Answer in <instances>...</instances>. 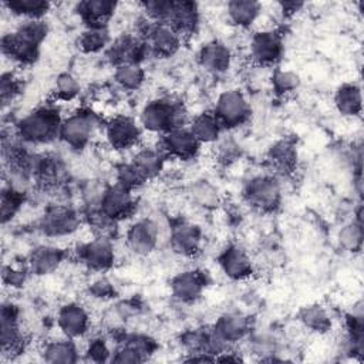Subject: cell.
<instances>
[{
  "label": "cell",
  "mask_w": 364,
  "mask_h": 364,
  "mask_svg": "<svg viewBox=\"0 0 364 364\" xmlns=\"http://www.w3.org/2000/svg\"><path fill=\"white\" fill-rule=\"evenodd\" d=\"M185 112L178 102L171 100H155L148 102L141 112V124L152 132H168L181 128Z\"/></svg>",
  "instance_id": "obj_1"
},
{
  "label": "cell",
  "mask_w": 364,
  "mask_h": 364,
  "mask_svg": "<svg viewBox=\"0 0 364 364\" xmlns=\"http://www.w3.org/2000/svg\"><path fill=\"white\" fill-rule=\"evenodd\" d=\"M58 112L51 108H38L24 117L18 124V134L24 141L43 144L60 134L61 127Z\"/></svg>",
  "instance_id": "obj_2"
},
{
  "label": "cell",
  "mask_w": 364,
  "mask_h": 364,
  "mask_svg": "<svg viewBox=\"0 0 364 364\" xmlns=\"http://www.w3.org/2000/svg\"><path fill=\"white\" fill-rule=\"evenodd\" d=\"M215 112L219 124L225 127H237L249 118L250 108L240 91L229 90L219 95Z\"/></svg>",
  "instance_id": "obj_3"
},
{
  "label": "cell",
  "mask_w": 364,
  "mask_h": 364,
  "mask_svg": "<svg viewBox=\"0 0 364 364\" xmlns=\"http://www.w3.org/2000/svg\"><path fill=\"white\" fill-rule=\"evenodd\" d=\"M245 196L252 206L260 210H272L279 205L280 186L272 176H256L247 182Z\"/></svg>",
  "instance_id": "obj_4"
},
{
  "label": "cell",
  "mask_w": 364,
  "mask_h": 364,
  "mask_svg": "<svg viewBox=\"0 0 364 364\" xmlns=\"http://www.w3.org/2000/svg\"><path fill=\"white\" fill-rule=\"evenodd\" d=\"M95 119L88 112H78L61 122L60 136L73 148H82L91 138Z\"/></svg>",
  "instance_id": "obj_5"
},
{
  "label": "cell",
  "mask_w": 364,
  "mask_h": 364,
  "mask_svg": "<svg viewBox=\"0 0 364 364\" xmlns=\"http://www.w3.org/2000/svg\"><path fill=\"white\" fill-rule=\"evenodd\" d=\"M100 209L112 220L127 218L134 209V200L128 188L115 183L102 191Z\"/></svg>",
  "instance_id": "obj_6"
},
{
  "label": "cell",
  "mask_w": 364,
  "mask_h": 364,
  "mask_svg": "<svg viewBox=\"0 0 364 364\" xmlns=\"http://www.w3.org/2000/svg\"><path fill=\"white\" fill-rule=\"evenodd\" d=\"M78 226V218L70 208L55 205L50 208L41 222V228L46 235L64 236L74 232Z\"/></svg>",
  "instance_id": "obj_7"
},
{
  "label": "cell",
  "mask_w": 364,
  "mask_h": 364,
  "mask_svg": "<svg viewBox=\"0 0 364 364\" xmlns=\"http://www.w3.org/2000/svg\"><path fill=\"white\" fill-rule=\"evenodd\" d=\"M81 260L92 270H105L114 262V247L107 236H98L80 249Z\"/></svg>",
  "instance_id": "obj_8"
},
{
  "label": "cell",
  "mask_w": 364,
  "mask_h": 364,
  "mask_svg": "<svg viewBox=\"0 0 364 364\" xmlns=\"http://www.w3.org/2000/svg\"><path fill=\"white\" fill-rule=\"evenodd\" d=\"M252 57L259 64H273L282 54V38L277 33L267 30L256 33L250 43Z\"/></svg>",
  "instance_id": "obj_9"
},
{
  "label": "cell",
  "mask_w": 364,
  "mask_h": 364,
  "mask_svg": "<svg viewBox=\"0 0 364 364\" xmlns=\"http://www.w3.org/2000/svg\"><path fill=\"white\" fill-rule=\"evenodd\" d=\"M181 34L168 24L156 23L148 30V47L161 57H169L178 51Z\"/></svg>",
  "instance_id": "obj_10"
},
{
  "label": "cell",
  "mask_w": 364,
  "mask_h": 364,
  "mask_svg": "<svg viewBox=\"0 0 364 364\" xmlns=\"http://www.w3.org/2000/svg\"><path fill=\"white\" fill-rule=\"evenodd\" d=\"M107 138L117 149H127L132 146L139 138V128L129 117H115L107 125Z\"/></svg>",
  "instance_id": "obj_11"
},
{
  "label": "cell",
  "mask_w": 364,
  "mask_h": 364,
  "mask_svg": "<svg viewBox=\"0 0 364 364\" xmlns=\"http://www.w3.org/2000/svg\"><path fill=\"white\" fill-rule=\"evenodd\" d=\"M129 247L138 255H148L154 250L158 242V226L149 219H142L134 223L127 235Z\"/></svg>",
  "instance_id": "obj_12"
},
{
  "label": "cell",
  "mask_w": 364,
  "mask_h": 364,
  "mask_svg": "<svg viewBox=\"0 0 364 364\" xmlns=\"http://www.w3.org/2000/svg\"><path fill=\"white\" fill-rule=\"evenodd\" d=\"M162 145L168 154L183 159L193 156L199 148V142L193 136L191 129H186L183 127L165 132Z\"/></svg>",
  "instance_id": "obj_13"
},
{
  "label": "cell",
  "mask_w": 364,
  "mask_h": 364,
  "mask_svg": "<svg viewBox=\"0 0 364 364\" xmlns=\"http://www.w3.org/2000/svg\"><path fill=\"white\" fill-rule=\"evenodd\" d=\"M205 287V277L198 270H186L176 274L171 282L172 293L181 301L196 300Z\"/></svg>",
  "instance_id": "obj_14"
},
{
  "label": "cell",
  "mask_w": 364,
  "mask_h": 364,
  "mask_svg": "<svg viewBox=\"0 0 364 364\" xmlns=\"http://www.w3.org/2000/svg\"><path fill=\"white\" fill-rule=\"evenodd\" d=\"M200 242V232L198 226L189 222H179L173 225L171 232L172 249L183 256H191L198 252Z\"/></svg>",
  "instance_id": "obj_15"
},
{
  "label": "cell",
  "mask_w": 364,
  "mask_h": 364,
  "mask_svg": "<svg viewBox=\"0 0 364 364\" xmlns=\"http://www.w3.org/2000/svg\"><path fill=\"white\" fill-rule=\"evenodd\" d=\"M57 321L63 333L68 337H80L88 328L87 311L81 306L74 303L65 304L60 309Z\"/></svg>",
  "instance_id": "obj_16"
},
{
  "label": "cell",
  "mask_w": 364,
  "mask_h": 364,
  "mask_svg": "<svg viewBox=\"0 0 364 364\" xmlns=\"http://www.w3.org/2000/svg\"><path fill=\"white\" fill-rule=\"evenodd\" d=\"M3 54L18 63H33L38 55V46L28 41L17 31L6 34L1 38Z\"/></svg>",
  "instance_id": "obj_17"
},
{
  "label": "cell",
  "mask_w": 364,
  "mask_h": 364,
  "mask_svg": "<svg viewBox=\"0 0 364 364\" xmlns=\"http://www.w3.org/2000/svg\"><path fill=\"white\" fill-rule=\"evenodd\" d=\"M144 54V44L132 36H122L108 48V58L117 67L124 64H138L139 57Z\"/></svg>",
  "instance_id": "obj_18"
},
{
  "label": "cell",
  "mask_w": 364,
  "mask_h": 364,
  "mask_svg": "<svg viewBox=\"0 0 364 364\" xmlns=\"http://www.w3.org/2000/svg\"><path fill=\"white\" fill-rule=\"evenodd\" d=\"M198 6L192 1H172V9L165 24L175 28L181 36L195 30L198 24Z\"/></svg>",
  "instance_id": "obj_19"
},
{
  "label": "cell",
  "mask_w": 364,
  "mask_h": 364,
  "mask_svg": "<svg viewBox=\"0 0 364 364\" xmlns=\"http://www.w3.org/2000/svg\"><path fill=\"white\" fill-rule=\"evenodd\" d=\"M223 272L230 279H243L252 272V262L246 250L239 246H229L219 257Z\"/></svg>",
  "instance_id": "obj_20"
},
{
  "label": "cell",
  "mask_w": 364,
  "mask_h": 364,
  "mask_svg": "<svg viewBox=\"0 0 364 364\" xmlns=\"http://www.w3.org/2000/svg\"><path fill=\"white\" fill-rule=\"evenodd\" d=\"M213 330L225 343L239 341L249 331V318L242 313H226L216 321Z\"/></svg>",
  "instance_id": "obj_21"
},
{
  "label": "cell",
  "mask_w": 364,
  "mask_h": 364,
  "mask_svg": "<svg viewBox=\"0 0 364 364\" xmlns=\"http://www.w3.org/2000/svg\"><path fill=\"white\" fill-rule=\"evenodd\" d=\"M199 61L205 70L213 74H220L225 73L230 65V51L225 44L212 41L202 47Z\"/></svg>",
  "instance_id": "obj_22"
},
{
  "label": "cell",
  "mask_w": 364,
  "mask_h": 364,
  "mask_svg": "<svg viewBox=\"0 0 364 364\" xmlns=\"http://www.w3.org/2000/svg\"><path fill=\"white\" fill-rule=\"evenodd\" d=\"M152 341L146 337L134 336L124 341V344L115 351L112 357L114 363H142L146 360L149 353L152 351Z\"/></svg>",
  "instance_id": "obj_23"
},
{
  "label": "cell",
  "mask_w": 364,
  "mask_h": 364,
  "mask_svg": "<svg viewBox=\"0 0 364 364\" xmlns=\"http://www.w3.org/2000/svg\"><path fill=\"white\" fill-rule=\"evenodd\" d=\"M117 4L108 0H87L78 4V13L90 27H105Z\"/></svg>",
  "instance_id": "obj_24"
},
{
  "label": "cell",
  "mask_w": 364,
  "mask_h": 364,
  "mask_svg": "<svg viewBox=\"0 0 364 364\" xmlns=\"http://www.w3.org/2000/svg\"><path fill=\"white\" fill-rule=\"evenodd\" d=\"M17 310L11 304L1 309V348L4 353L14 351L20 347L21 336L17 318Z\"/></svg>",
  "instance_id": "obj_25"
},
{
  "label": "cell",
  "mask_w": 364,
  "mask_h": 364,
  "mask_svg": "<svg viewBox=\"0 0 364 364\" xmlns=\"http://www.w3.org/2000/svg\"><path fill=\"white\" fill-rule=\"evenodd\" d=\"M64 253L53 246H40L30 255L28 264L33 273L47 274L54 272L63 262Z\"/></svg>",
  "instance_id": "obj_26"
},
{
  "label": "cell",
  "mask_w": 364,
  "mask_h": 364,
  "mask_svg": "<svg viewBox=\"0 0 364 364\" xmlns=\"http://www.w3.org/2000/svg\"><path fill=\"white\" fill-rule=\"evenodd\" d=\"M334 104L340 114L354 117L361 112V91L355 84L341 85L334 97Z\"/></svg>",
  "instance_id": "obj_27"
},
{
  "label": "cell",
  "mask_w": 364,
  "mask_h": 364,
  "mask_svg": "<svg viewBox=\"0 0 364 364\" xmlns=\"http://www.w3.org/2000/svg\"><path fill=\"white\" fill-rule=\"evenodd\" d=\"M228 16L237 26H250L260 13V4L252 0H233L228 3Z\"/></svg>",
  "instance_id": "obj_28"
},
{
  "label": "cell",
  "mask_w": 364,
  "mask_h": 364,
  "mask_svg": "<svg viewBox=\"0 0 364 364\" xmlns=\"http://www.w3.org/2000/svg\"><path fill=\"white\" fill-rule=\"evenodd\" d=\"M191 132L198 139V142H213L218 139L220 132V124L212 114L198 115L191 125Z\"/></svg>",
  "instance_id": "obj_29"
},
{
  "label": "cell",
  "mask_w": 364,
  "mask_h": 364,
  "mask_svg": "<svg viewBox=\"0 0 364 364\" xmlns=\"http://www.w3.org/2000/svg\"><path fill=\"white\" fill-rule=\"evenodd\" d=\"M43 357L47 363L70 364L77 361V350L70 340H54L46 346Z\"/></svg>",
  "instance_id": "obj_30"
},
{
  "label": "cell",
  "mask_w": 364,
  "mask_h": 364,
  "mask_svg": "<svg viewBox=\"0 0 364 364\" xmlns=\"http://www.w3.org/2000/svg\"><path fill=\"white\" fill-rule=\"evenodd\" d=\"M300 320L306 327L311 328L313 331H320V333L327 331L331 326L327 311L318 304L303 307L300 311Z\"/></svg>",
  "instance_id": "obj_31"
},
{
  "label": "cell",
  "mask_w": 364,
  "mask_h": 364,
  "mask_svg": "<svg viewBox=\"0 0 364 364\" xmlns=\"http://www.w3.org/2000/svg\"><path fill=\"white\" fill-rule=\"evenodd\" d=\"M10 11L18 16L27 17V20L31 18H40L43 14L47 13L50 3L44 0H11L4 3Z\"/></svg>",
  "instance_id": "obj_32"
},
{
  "label": "cell",
  "mask_w": 364,
  "mask_h": 364,
  "mask_svg": "<svg viewBox=\"0 0 364 364\" xmlns=\"http://www.w3.org/2000/svg\"><path fill=\"white\" fill-rule=\"evenodd\" d=\"M269 156L277 169L290 171L296 162V149L289 141H279L270 148Z\"/></svg>",
  "instance_id": "obj_33"
},
{
  "label": "cell",
  "mask_w": 364,
  "mask_h": 364,
  "mask_svg": "<svg viewBox=\"0 0 364 364\" xmlns=\"http://www.w3.org/2000/svg\"><path fill=\"white\" fill-rule=\"evenodd\" d=\"M108 31L105 27H88L80 37V47L85 53H97L108 44Z\"/></svg>",
  "instance_id": "obj_34"
},
{
  "label": "cell",
  "mask_w": 364,
  "mask_h": 364,
  "mask_svg": "<svg viewBox=\"0 0 364 364\" xmlns=\"http://www.w3.org/2000/svg\"><path fill=\"white\" fill-rule=\"evenodd\" d=\"M115 81L125 90H136L144 82V70L139 64H124L117 67Z\"/></svg>",
  "instance_id": "obj_35"
},
{
  "label": "cell",
  "mask_w": 364,
  "mask_h": 364,
  "mask_svg": "<svg viewBox=\"0 0 364 364\" xmlns=\"http://www.w3.org/2000/svg\"><path fill=\"white\" fill-rule=\"evenodd\" d=\"M145 175L146 178H152L155 176L159 171H161V166H162V161H161V155L154 151V149H141L135 156H134V161H132Z\"/></svg>",
  "instance_id": "obj_36"
},
{
  "label": "cell",
  "mask_w": 364,
  "mask_h": 364,
  "mask_svg": "<svg viewBox=\"0 0 364 364\" xmlns=\"http://www.w3.org/2000/svg\"><path fill=\"white\" fill-rule=\"evenodd\" d=\"M117 179H118L117 183H119L131 191L132 188L141 186L148 178L134 162H129V164H124L118 168Z\"/></svg>",
  "instance_id": "obj_37"
},
{
  "label": "cell",
  "mask_w": 364,
  "mask_h": 364,
  "mask_svg": "<svg viewBox=\"0 0 364 364\" xmlns=\"http://www.w3.org/2000/svg\"><path fill=\"white\" fill-rule=\"evenodd\" d=\"M340 243L351 252H355L361 247L363 243V226H361V219H357L355 222H351L346 225L338 235Z\"/></svg>",
  "instance_id": "obj_38"
},
{
  "label": "cell",
  "mask_w": 364,
  "mask_h": 364,
  "mask_svg": "<svg viewBox=\"0 0 364 364\" xmlns=\"http://www.w3.org/2000/svg\"><path fill=\"white\" fill-rule=\"evenodd\" d=\"M54 91L57 94V97L60 100H73L78 91H80V85L77 82V80L68 74V73H64V74H60L55 80V85H54Z\"/></svg>",
  "instance_id": "obj_39"
},
{
  "label": "cell",
  "mask_w": 364,
  "mask_h": 364,
  "mask_svg": "<svg viewBox=\"0 0 364 364\" xmlns=\"http://www.w3.org/2000/svg\"><path fill=\"white\" fill-rule=\"evenodd\" d=\"M273 87L276 90V92L279 94H286V92H291L293 90L297 88L299 85V77L291 73V71H286V70H277L273 74L272 78Z\"/></svg>",
  "instance_id": "obj_40"
},
{
  "label": "cell",
  "mask_w": 364,
  "mask_h": 364,
  "mask_svg": "<svg viewBox=\"0 0 364 364\" xmlns=\"http://www.w3.org/2000/svg\"><path fill=\"white\" fill-rule=\"evenodd\" d=\"M192 198L200 206H206V208H212L218 203V192L208 182L196 183L192 188Z\"/></svg>",
  "instance_id": "obj_41"
},
{
  "label": "cell",
  "mask_w": 364,
  "mask_h": 364,
  "mask_svg": "<svg viewBox=\"0 0 364 364\" xmlns=\"http://www.w3.org/2000/svg\"><path fill=\"white\" fill-rule=\"evenodd\" d=\"M20 205V192L14 188H10L7 192H3L1 196V220L6 223L9 219L13 218L17 208Z\"/></svg>",
  "instance_id": "obj_42"
},
{
  "label": "cell",
  "mask_w": 364,
  "mask_h": 364,
  "mask_svg": "<svg viewBox=\"0 0 364 364\" xmlns=\"http://www.w3.org/2000/svg\"><path fill=\"white\" fill-rule=\"evenodd\" d=\"M87 355L92 361H105L109 355V350L104 340L95 338L90 343V346L87 348Z\"/></svg>",
  "instance_id": "obj_43"
},
{
  "label": "cell",
  "mask_w": 364,
  "mask_h": 364,
  "mask_svg": "<svg viewBox=\"0 0 364 364\" xmlns=\"http://www.w3.org/2000/svg\"><path fill=\"white\" fill-rule=\"evenodd\" d=\"M18 92V82L11 74H3L1 77V100L6 104Z\"/></svg>",
  "instance_id": "obj_44"
},
{
  "label": "cell",
  "mask_w": 364,
  "mask_h": 364,
  "mask_svg": "<svg viewBox=\"0 0 364 364\" xmlns=\"http://www.w3.org/2000/svg\"><path fill=\"white\" fill-rule=\"evenodd\" d=\"M90 290L95 297H100V299H108L114 294V287H112L111 282L107 280L105 277H100L98 280H95L91 284Z\"/></svg>",
  "instance_id": "obj_45"
},
{
  "label": "cell",
  "mask_w": 364,
  "mask_h": 364,
  "mask_svg": "<svg viewBox=\"0 0 364 364\" xmlns=\"http://www.w3.org/2000/svg\"><path fill=\"white\" fill-rule=\"evenodd\" d=\"M3 280L9 286H21L26 280V273L21 272V270H16L13 267H4Z\"/></svg>",
  "instance_id": "obj_46"
}]
</instances>
